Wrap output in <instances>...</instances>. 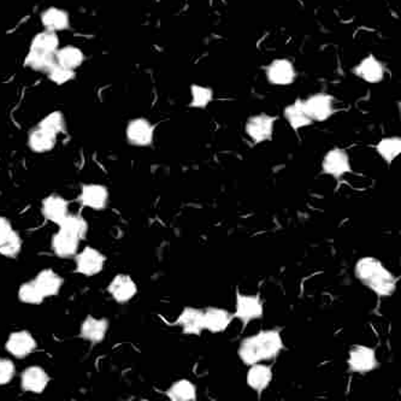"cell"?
Here are the masks:
<instances>
[{
    "label": "cell",
    "instance_id": "cell-1",
    "mask_svg": "<svg viewBox=\"0 0 401 401\" xmlns=\"http://www.w3.org/2000/svg\"><path fill=\"white\" fill-rule=\"evenodd\" d=\"M283 350L282 336L280 330H263L253 336L243 339L238 346V358L246 366L276 357Z\"/></svg>",
    "mask_w": 401,
    "mask_h": 401
},
{
    "label": "cell",
    "instance_id": "cell-2",
    "mask_svg": "<svg viewBox=\"0 0 401 401\" xmlns=\"http://www.w3.org/2000/svg\"><path fill=\"white\" fill-rule=\"evenodd\" d=\"M356 278L380 297H390L397 290V278L381 260L373 257H363L354 268Z\"/></svg>",
    "mask_w": 401,
    "mask_h": 401
},
{
    "label": "cell",
    "instance_id": "cell-3",
    "mask_svg": "<svg viewBox=\"0 0 401 401\" xmlns=\"http://www.w3.org/2000/svg\"><path fill=\"white\" fill-rule=\"evenodd\" d=\"M275 116L266 115V114H258V115L251 116L245 124V131L247 136L255 143H265L273 139L274 136Z\"/></svg>",
    "mask_w": 401,
    "mask_h": 401
},
{
    "label": "cell",
    "instance_id": "cell-4",
    "mask_svg": "<svg viewBox=\"0 0 401 401\" xmlns=\"http://www.w3.org/2000/svg\"><path fill=\"white\" fill-rule=\"evenodd\" d=\"M302 108L312 122H324L335 112L333 97L326 93H316L302 100Z\"/></svg>",
    "mask_w": 401,
    "mask_h": 401
},
{
    "label": "cell",
    "instance_id": "cell-5",
    "mask_svg": "<svg viewBox=\"0 0 401 401\" xmlns=\"http://www.w3.org/2000/svg\"><path fill=\"white\" fill-rule=\"evenodd\" d=\"M347 363L352 373H371L378 366L376 351L368 346L354 345L348 352Z\"/></svg>",
    "mask_w": 401,
    "mask_h": 401
},
{
    "label": "cell",
    "instance_id": "cell-6",
    "mask_svg": "<svg viewBox=\"0 0 401 401\" xmlns=\"http://www.w3.org/2000/svg\"><path fill=\"white\" fill-rule=\"evenodd\" d=\"M263 304L258 295H243L236 292V305H235L234 318H238L243 326H246L251 321L263 317Z\"/></svg>",
    "mask_w": 401,
    "mask_h": 401
},
{
    "label": "cell",
    "instance_id": "cell-7",
    "mask_svg": "<svg viewBox=\"0 0 401 401\" xmlns=\"http://www.w3.org/2000/svg\"><path fill=\"white\" fill-rule=\"evenodd\" d=\"M322 170L334 179H340L346 174L352 172L350 155L342 148H333L326 152L322 160Z\"/></svg>",
    "mask_w": 401,
    "mask_h": 401
},
{
    "label": "cell",
    "instance_id": "cell-8",
    "mask_svg": "<svg viewBox=\"0 0 401 401\" xmlns=\"http://www.w3.org/2000/svg\"><path fill=\"white\" fill-rule=\"evenodd\" d=\"M155 127L146 119H131L126 129L128 143L136 147L150 146L153 143Z\"/></svg>",
    "mask_w": 401,
    "mask_h": 401
},
{
    "label": "cell",
    "instance_id": "cell-9",
    "mask_svg": "<svg viewBox=\"0 0 401 401\" xmlns=\"http://www.w3.org/2000/svg\"><path fill=\"white\" fill-rule=\"evenodd\" d=\"M266 79L274 86H288L293 84L297 72L290 60L280 58L271 62L265 69Z\"/></svg>",
    "mask_w": 401,
    "mask_h": 401
},
{
    "label": "cell",
    "instance_id": "cell-10",
    "mask_svg": "<svg viewBox=\"0 0 401 401\" xmlns=\"http://www.w3.org/2000/svg\"><path fill=\"white\" fill-rule=\"evenodd\" d=\"M105 257L93 247H86L76 255V273L84 276H94L103 270Z\"/></svg>",
    "mask_w": 401,
    "mask_h": 401
},
{
    "label": "cell",
    "instance_id": "cell-11",
    "mask_svg": "<svg viewBox=\"0 0 401 401\" xmlns=\"http://www.w3.org/2000/svg\"><path fill=\"white\" fill-rule=\"evenodd\" d=\"M353 74L368 84H378L385 77V67L376 57L369 55L354 67Z\"/></svg>",
    "mask_w": 401,
    "mask_h": 401
},
{
    "label": "cell",
    "instance_id": "cell-12",
    "mask_svg": "<svg viewBox=\"0 0 401 401\" xmlns=\"http://www.w3.org/2000/svg\"><path fill=\"white\" fill-rule=\"evenodd\" d=\"M5 347L11 356L22 359L35 351L36 341L35 339L33 338L32 334L26 330H21L12 333L9 336Z\"/></svg>",
    "mask_w": 401,
    "mask_h": 401
},
{
    "label": "cell",
    "instance_id": "cell-13",
    "mask_svg": "<svg viewBox=\"0 0 401 401\" xmlns=\"http://www.w3.org/2000/svg\"><path fill=\"white\" fill-rule=\"evenodd\" d=\"M50 378L41 366H29L21 376V385L29 393H43L48 387Z\"/></svg>",
    "mask_w": 401,
    "mask_h": 401
},
{
    "label": "cell",
    "instance_id": "cell-14",
    "mask_svg": "<svg viewBox=\"0 0 401 401\" xmlns=\"http://www.w3.org/2000/svg\"><path fill=\"white\" fill-rule=\"evenodd\" d=\"M108 290L115 302L124 304L136 297L138 287L131 276L117 275L110 283Z\"/></svg>",
    "mask_w": 401,
    "mask_h": 401
},
{
    "label": "cell",
    "instance_id": "cell-15",
    "mask_svg": "<svg viewBox=\"0 0 401 401\" xmlns=\"http://www.w3.org/2000/svg\"><path fill=\"white\" fill-rule=\"evenodd\" d=\"M79 200L84 207H91L93 210H103L108 207V188L101 185H84Z\"/></svg>",
    "mask_w": 401,
    "mask_h": 401
},
{
    "label": "cell",
    "instance_id": "cell-16",
    "mask_svg": "<svg viewBox=\"0 0 401 401\" xmlns=\"http://www.w3.org/2000/svg\"><path fill=\"white\" fill-rule=\"evenodd\" d=\"M79 240L81 238H77L76 235L60 228L58 233L52 238V248L60 258H70L77 255Z\"/></svg>",
    "mask_w": 401,
    "mask_h": 401
},
{
    "label": "cell",
    "instance_id": "cell-17",
    "mask_svg": "<svg viewBox=\"0 0 401 401\" xmlns=\"http://www.w3.org/2000/svg\"><path fill=\"white\" fill-rule=\"evenodd\" d=\"M175 324L181 326L183 333L187 335H200L205 330L204 311L195 307H185Z\"/></svg>",
    "mask_w": 401,
    "mask_h": 401
},
{
    "label": "cell",
    "instance_id": "cell-18",
    "mask_svg": "<svg viewBox=\"0 0 401 401\" xmlns=\"http://www.w3.org/2000/svg\"><path fill=\"white\" fill-rule=\"evenodd\" d=\"M234 316L219 307H207L204 311V328L210 333H223L229 326Z\"/></svg>",
    "mask_w": 401,
    "mask_h": 401
},
{
    "label": "cell",
    "instance_id": "cell-19",
    "mask_svg": "<svg viewBox=\"0 0 401 401\" xmlns=\"http://www.w3.org/2000/svg\"><path fill=\"white\" fill-rule=\"evenodd\" d=\"M33 282L40 293L43 294V297L48 298L60 293V288L63 286V278L51 269H46L40 271L38 276L33 280Z\"/></svg>",
    "mask_w": 401,
    "mask_h": 401
},
{
    "label": "cell",
    "instance_id": "cell-20",
    "mask_svg": "<svg viewBox=\"0 0 401 401\" xmlns=\"http://www.w3.org/2000/svg\"><path fill=\"white\" fill-rule=\"evenodd\" d=\"M108 329L109 322L105 318L88 316L81 326V336L92 344H99L105 339Z\"/></svg>",
    "mask_w": 401,
    "mask_h": 401
},
{
    "label": "cell",
    "instance_id": "cell-21",
    "mask_svg": "<svg viewBox=\"0 0 401 401\" xmlns=\"http://www.w3.org/2000/svg\"><path fill=\"white\" fill-rule=\"evenodd\" d=\"M247 371L246 382L247 385L257 393H262L263 390L268 388L273 380V371L268 366H263L259 363L252 364Z\"/></svg>",
    "mask_w": 401,
    "mask_h": 401
},
{
    "label": "cell",
    "instance_id": "cell-22",
    "mask_svg": "<svg viewBox=\"0 0 401 401\" xmlns=\"http://www.w3.org/2000/svg\"><path fill=\"white\" fill-rule=\"evenodd\" d=\"M43 214L48 221L60 224L69 215L68 203L60 195H50L43 202Z\"/></svg>",
    "mask_w": 401,
    "mask_h": 401
},
{
    "label": "cell",
    "instance_id": "cell-23",
    "mask_svg": "<svg viewBox=\"0 0 401 401\" xmlns=\"http://www.w3.org/2000/svg\"><path fill=\"white\" fill-rule=\"evenodd\" d=\"M57 136L51 131H46L44 128H34L28 136V146L32 151L36 153H46L53 150L56 146Z\"/></svg>",
    "mask_w": 401,
    "mask_h": 401
},
{
    "label": "cell",
    "instance_id": "cell-24",
    "mask_svg": "<svg viewBox=\"0 0 401 401\" xmlns=\"http://www.w3.org/2000/svg\"><path fill=\"white\" fill-rule=\"evenodd\" d=\"M41 23L44 26L45 31L50 32H62L69 28L70 17L67 11L62 9L48 8L41 13Z\"/></svg>",
    "mask_w": 401,
    "mask_h": 401
},
{
    "label": "cell",
    "instance_id": "cell-25",
    "mask_svg": "<svg viewBox=\"0 0 401 401\" xmlns=\"http://www.w3.org/2000/svg\"><path fill=\"white\" fill-rule=\"evenodd\" d=\"M283 116L292 129L295 131H298L302 128L309 127L312 123L310 117L306 115L300 99L295 100L293 104L288 105L283 111Z\"/></svg>",
    "mask_w": 401,
    "mask_h": 401
},
{
    "label": "cell",
    "instance_id": "cell-26",
    "mask_svg": "<svg viewBox=\"0 0 401 401\" xmlns=\"http://www.w3.org/2000/svg\"><path fill=\"white\" fill-rule=\"evenodd\" d=\"M53 64H56V53H46L32 48L29 50L28 55L24 60V65L27 68L32 69L34 72H46V74Z\"/></svg>",
    "mask_w": 401,
    "mask_h": 401
},
{
    "label": "cell",
    "instance_id": "cell-27",
    "mask_svg": "<svg viewBox=\"0 0 401 401\" xmlns=\"http://www.w3.org/2000/svg\"><path fill=\"white\" fill-rule=\"evenodd\" d=\"M84 56L82 51L75 46H64L56 51L57 63L64 68L75 70L84 63Z\"/></svg>",
    "mask_w": 401,
    "mask_h": 401
},
{
    "label": "cell",
    "instance_id": "cell-28",
    "mask_svg": "<svg viewBox=\"0 0 401 401\" xmlns=\"http://www.w3.org/2000/svg\"><path fill=\"white\" fill-rule=\"evenodd\" d=\"M165 394L172 401H195L197 387L188 380H179L169 387Z\"/></svg>",
    "mask_w": 401,
    "mask_h": 401
},
{
    "label": "cell",
    "instance_id": "cell-29",
    "mask_svg": "<svg viewBox=\"0 0 401 401\" xmlns=\"http://www.w3.org/2000/svg\"><path fill=\"white\" fill-rule=\"evenodd\" d=\"M60 46V39L57 33L45 31L34 36L31 48L46 53H56Z\"/></svg>",
    "mask_w": 401,
    "mask_h": 401
},
{
    "label": "cell",
    "instance_id": "cell-30",
    "mask_svg": "<svg viewBox=\"0 0 401 401\" xmlns=\"http://www.w3.org/2000/svg\"><path fill=\"white\" fill-rule=\"evenodd\" d=\"M376 151L381 158L387 164L393 163V160L399 157L401 152V139L393 136V138H385L380 140L376 145Z\"/></svg>",
    "mask_w": 401,
    "mask_h": 401
},
{
    "label": "cell",
    "instance_id": "cell-31",
    "mask_svg": "<svg viewBox=\"0 0 401 401\" xmlns=\"http://www.w3.org/2000/svg\"><path fill=\"white\" fill-rule=\"evenodd\" d=\"M212 99H214V92L211 88L200 84H192L189 108L207 109Z\"/></svg>",
    "mask_w": 401,
    "mask_h": 401
},
{
    "label": "cell",
    "instance_id": "cell-32",
    "mask_svg": "<svg viewBox=\"0 0 401 401\" xmlns=\"http://www.w3.org/2000/svg\"><path fill=\"white\" fill-rule=\"evenodd\" d=\"M58 226L64 231H68L69 233L76 235L79 238H84L87 234V223L79 216L68 215Z\"/></svg>",
    "mask_w": 401,
    "mask_h": 401
},
{
    "label": "cell",
    "instance_id": "cell-33",
    "mask_svg": "<svg viewBox=\"0 0 401 401\" xmlns=\"http://www.w3.org/2000/svg\"><path fill=\"white\" fill-rule=\"evenodd\" d=\"M18 299L21 302L28 305H39L44 302L43 294L40 293L34 282L23 283L18 290Z\"/></svg>",
    "mask_w": 401,
    "mask_h": 401
},
{
    "label": "cell",
    "instance_id": "cell-34",
    "mask_svg": "<svg viewBox=\"0 0 401 401\" xmlns=\"http://www.w3.org/2000/svg\"><path fill=\"white\" fill-rule=\"evenodd\" d=\"M38 126L58 136L60 133H63L64 129H65V121H64L62 112L55 111L46 116Z\"/></svg>",
    "mask_w": 401,
    "mask_h": 401
},
{
    "label": "cell",
    "instance_id": "cell-35",
    "mask_svg": "<svg viewBox=\"0 0 401 401\" xmlns=\"http://www.w3.org/2000/svg\"><path fill=\"white\" fill-rule=\"evenodd\" d=\"M22 250V238L16 231H13L11 236L6 240V243L0 246V255L4 256L6 258H15L20 255Z\"/></svg>",
    "mask_w": 401,
    "mask_h": 401
},
{
    "label": "cell",
    "instance_id": "cell-36",
    "mask_svg": "<svg viewBox=\"0 0 401 401\" xmlns=\"http://www.w3.org/2000/svg\"><path fill=\"white\" fill-rule=\"evenodd\" d=\"M48 79H51L52 82L57 84H64L75 77V70L64 68L56 62V64H53L52 68L48 70Z\"/></svg>",
    "mask_w": 401,
    "mask_h": 401
},
{
    "label": "cell",
    "instance_id": "cell-37",
    "mask_svg": "<svg viewBox=\"0 0 401 401\" xmlns=\"http://www.w3.org/2000/svg\"><path fill=\"white\" fill-rule=\"evenodd\" d=\"M15 366L10 359L0 358V385H8L15 376Z\"/></svg>",
    "mask_w": 401,
    "mask_h": 401
},
{
    "label": "cell",
    "instance_id": "cell-38",
    "mask_svg": "<svg viewBox=\"0 0 401 401\" xmlns=\"http://www.w3.org/2000/svg\"><path fill=\"white\" fill-rule=\"evenodd\" d=\"M12 233H13V229H12L11 223L4 217H0V246L6 243V240L11 236Z\"/></svg>",
    "mask_w": 401,
    "mask_h": 401
}]
</instances>
